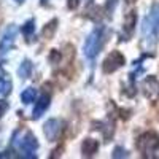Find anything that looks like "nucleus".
Instances as JSON below:
<instances>
[{
    "label": "nucleus",
    "mask_w": 159,
    "mask_h": 159,
    "mask_svg": "<svg viewBox=\"0 0 159 159\" xmlns=\"http://www.w3.org/2000/svg\"><path fill=\"white\" fill-rule=\"evenodd\" d=\"M103 42H105V27L103 25H97V27L88 35L86 42H84L83 52H84L86 59L94 61L99 56V52L103 46Z\"/></svg>",
    "instance_id": "1"
},
{
    "label": "nucleus",
    "mask_w": 159,
    "mask_h": 159,
    "mask_svg": "<svg viewBox=\"0 0 159 159\" xmlns=\"http://www.w3.org/2000/svg\"><path fill=\"white\" fill-rule=\"evenodd\" d=\"M142 34H143V40L147 42V45L150 46L156 45V38L159 35V3H154L150 11V16L145 18Z\"/></svg>",
    "instance_id": "2"
},
{
    "label": "nucleus",
    "mask_w": 159,
    "mask_h": 159,
    "mask_svg": "<svg viewBox=\"0 0 159 159\" xmlns=\"http://www.w3.org/2000/svg\"><path fill=\"white\" fill-rule=\"evenodd\" d=\"M137 150L145 157H154L159 151V135L156 132H145L137 139Z\"/></svg>",
    "instance_id": "3"
},
{
    "label": "nucleus",
    "mask_w": 159,
    "mask_h": 159,
    "mask_svg": "<svg viewBox=\"0 0 159 159\" xmlns=\"http://www.w3.org/2000/svg\"><path fill=\"white\" fill-rule=\"evenodd\" d=\"M124 64H126V59H124V56L121 54V52L111 51L110 54L105 57V61L102 64V70H103V73H113L118 69H121Z\"/></svg>",
    "instance_id": "4"
},
{
    "label": "nucleus",
    "mask_w": 159,
    "mask_h": 159,
    "mask_svg": "<svg viewBox=\"0 0 159 159\" xmlns=\"http://www.w3.org/2000/svg\"><path fill=\"white\" fill-rule=\"evenodd\" d=\"M15 40H16V27H15V24H11L5 29L2 42H0V56H5L7 52L13 48Z\"/></svg>",
    "instance_id": "5"
},
{
    "label": "nucleus",
    "mask_w": 159,
    "mask_h": 159,
    "mask_svg": "<svg viewBox=\"0 0 159 159\" xmlns=\"http://www.w3.org/2000/svg\"><path fill=\"white\" fill-rule=\"evenodd\" d=\"M61 130H62V123L59 121V119H56V118H51V119H48V121L43 124V132H45V137H46L49 142H54V140L59 137Z\"/></svg>",
    "instance_id": "6"
},
{
    "label": "nucleus",
    "mask_w": 159,
    "mask_h": 159,
    "mask_svg": "<svg viewBox=\"0 0 159 159\" xmlns=\"http://www.w3.org/2000/svg\"><path fill=\"white\" fill-rule=\"evenodd\" d=\"M18 147L24 151V153H34L38 148V142L35 139V135L32 132H25L24 137L21 140H18Z\"/></svg>",
    "instance_id": "7"
},
{
    "label": "nucleus",
    "mask_w": 159,
    "mask_h": 159,
    "mask_svg": "<svg viewBox=\"0 0 159 159\" xmlns=\"http://www.w3.org/2000/svg\"><path fill=\"white\" fill-rule=\"evenodd\" d=\"M49 102H51V97L48 94H42V96H40V99L37 100L35 107H34V113H32L34 119H38L40 116L46 111V108L49 107Z\"/></svg>",
    "instance_id": "8"
},
{
    "label": "nucleus",
    "mask_w": 159,
    "mask_h": 159,
    "mask_svg": "<svg viewBox=\"0 0 159 159\" xmlns=\"http://www.w3.org/2000/svg\"><path fill=\"white\" fill-rule=\"evenodd\" d=\"M99 150V142L94 140V139H84L83 143H81V154L84 157H91L94 156Z\"/></svg>",
    "instance_id": "9"
},
{
    "label": "nucleus",
    "mask_w": 159,
    "mask_h": 159,
    "mask_svg": "<svg viewBox=\"0 0 159 159\" xmlns=\"http://www.w3.org/2000/svg\"><path fill=\"white\" fill-rule=\"evenodd\" d=\"M135 22H137V15L135 11H129L126 18H124V32L127 35H130L134 32V27H135Z\"/></svg>",
    "instance_id": "10"
},
{
    "label": "nucleus",
    "mask_w": 159,
    "mask_h": 159,
    "mask_svg": "<svg viewBox=\"0 0 159 159\" xmlns=\"http://www.w3.org/2000/svg\"><path fill=\"white\" fill-rule=\"evenodd\" d=\"M143 88H145V94H147L148 97H151L153 94H156V92L159 91L157 81H156V78H153V76H148L147 80H145V81H143Z\"/></svg>",
    "instance_id": "11"
},
{
    "label": "nucleus",
    "mask_w": 159,
    "mask_h": 159,
    "mask_svg": "<svg viewBox=\"0 0 159 159\" xmlns=\"http://www.w3.org/2000/svg\"><path fill=\"white\" fill-rule=\"evenodd\" d=\"M32 70H34V65L29 59H24L22 64L19 65V69H18V76L19 78H29L32 75Z\"/></svg>",
    "instance_id": "12"
},
{
    "label": "nucleus",
    "mask_w": 159,
    "mask_h": 159,
    "mask_svg": "<svg viewBox=\"0 0 159 159\" xmlns=\"http://www.w3.org/2000/svg\"><path fill=\"white\" fill-rule=\"evenodd\" d=\"M56 29H57V19H52V21H49V22L45 25V27L42 29V37H43L45 40L52 38V35H54Z\"/></svg>",
    "instance_id": "13"
},
{
    "label": "nucleus",
    "mask_w": 159,
    "mask_h": 159,
    "mask_svg": "<svg viewBox=\"0 0 159 159\" xmlns=\"http://www.w3.org/2000/svg\"><path fill=\"white\" fill-rule=\"evenodd\" d=\"M35 99H37V91H35V88H27V89H24L22 91V94H21V102L22 103H32V102H35Z\"/></svg>",
    "instance_id": "14"
},
{
    "label": "nucleus",
    "mask_w": 159,
    "mask_h": 159,
    "mask_svg": "<svg viewBox=\"0 0 159 159\" xmlns=\"http://www.w3.org/2000/svg\"><path fill=\"white\" fill-rule=\"evenodd\" d=\"M34 32H35V21L34 19H29L27 22L22 25V34H24L25 40H30V37L34 35Z\"/></svg>",
    "instance_id": "15"
},
{
    "label": "nucleus",
    "mask_w": 159,
    "mask_h": 159,
    "mask_svg": "<svg viewBox=\"0 0 159 159\" xmlns=\"http://www.w3.org/2000/svg\"><path fill=\"white\" fill-rule=\"evenodd\" d=\"M11 92V81L7 78H0V94L2 96H8Z\"/></svg>",
    "instance_id": "16"
},
{
    "label": "nucleus",
    "mask_w": 159,
    "mask_h": 159,
    "mask_svg": "<svg viewBox=\"0 0 159 159\" xmlns=\"http://www.w3.org/2000/svg\"><path fill=\"white\" fill-rule=\"evenodd\" d=\"M61 59H62L61 51H57V49H51V52H49V61H51L52 64H59Z\"/></svg>",
    "instance_id": "17"
},
{
    "label": "nucleus",
    "mask_w": 159,
    "mask_h": 159,
    "mask_svg": "<svg viewBox=\"0 0 159 159\" xmlns=\"http://www.w3.org/2000/svg\"><path fill=\"white\" fill-rule=\"evenodd\" d=\"M129 154H127V151L126 150H123V148H115V151H113V157H127Z\"/></svg>",
    "instance_id": "18"
},
{
    "label": "nucleus",
    "mask_w": 159,
    "mask_h": 159,
    "mask_svg": "<svg viewBox=\"0 0 159 159\" xmlns=\"http://www.w3.org/2000/svg\"><path fill=\"white\" fill-rule=\"evenodd\" d=\"M8 107H10L8 102H7V100H3V99H0V118H2V116L8 111Z\"/></svg>",
    "instance_id": "19"
},
{
    "label": "nucleus",
    "mask_w": 159,
    "mask_h": 159,
    "mask_svg": "<svg viewBox=\"0 0 159 159\" xmlns=\"http://www.w3.org/2000/svg\"><path fill=\"white\" fill-rule=\"evenodd\" d=\"M78 5H80V0H67L69 10H75V8H78Z\"/></svg>",
    "instance_id": "20"
},
{
    "label": "nucleus",
    "mask_w": 159,
    "mask_h": 159,
    "mask_svg": "<svg viewBox=\"0 0 159 159\" xmlns=\"http://www.w3.org/2000/svg\"><path fill=\"white\" fill-rule=\"evenodd\" d=\"M126 2H127V3H134V2H135V0H126Z\"/></svg>",
    "instance_id": "21"
},
{
    "label": "nucleus",
    "mask_w": 159,
    "mask_h": 159,
    "mask_svg": "<svg viewBox=\"0 0 159 159\" xmlns=\"http://www.w3.org/2000/svg\"><path fill=\"white\" fill-rule=\"evenodd\" d=\"M16 2H18V3H22V2H24V0H16Z\"/></svg>",
    "instance_id": "22"
}]
</instances>
